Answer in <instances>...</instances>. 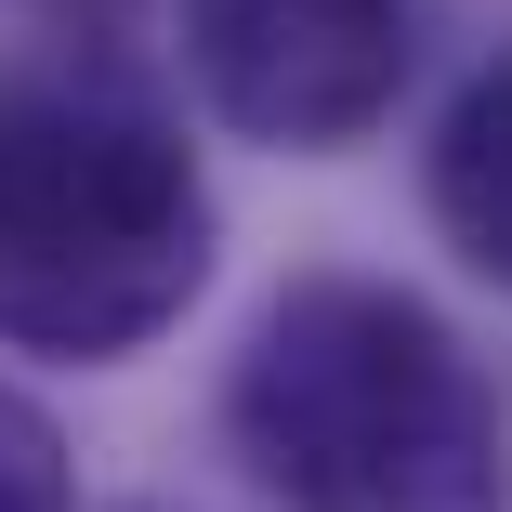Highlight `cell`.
<instances>
[{
    "mask_svg": "<svg viewBox=\"0 0 512 512\" xmlns=\"http://www.w3.org/2000/svg\"><path fill=\"white\" fill-rule=\"evenodd\" d=\"M224 434L276 512H499L512 421L473 342L394 276H302L224 381Z\"/></svg>",
    "mask_w": 512,
    "mask_h": 512,
    "instance_id": "cell-1",
    "label": "cell"
},
{
    "mask_svg": "<svg viewBox=\"0 0 512 512\" xmlns=\"http://www.w3.org/2000/svg\"><path fill=\"white\" fill-rule=\"evenodd\" d=\"M211 289V184L184 119L119 66H0V342L145 355Z\"/></svg>",
    "mask_w": 512,
    "mask_h": 512,
    "instance_id": "cell-2",
    "label": "cell"
},
{
    "mask_svg": "<svg viewBox=\"0 0 512 512\" xmlns=\"http://www.w3.org/2000/svg\"><path fill=\"white\" fill-rule=\"evenodd\" d=\"M184 66L224 132L342 158L421 66V0H184Z\"/></svg>",
    "mask_w": 512,
    "mask_h": 512,
    "instance_id": "cell-3",
    "label": "cell"
},
{
    "mask_svg": "<svg viewBox=\"0 0 512 512\" xmlns=\"http://www.w3.org/2000/svg\"><path fill=\"white\" fill-rule=\"evenodd\" d=\"M434 224H447V250L473 276L512 289V53L460 92L447 132H434Z\"/></svg>",
    "mask_w": 512,
    "mask_h": 512,
    "instance_id": "cell-4",
    "label": "cell"
},
{
    "mask_svg": "<svg viewBox=\"0 0 512 512\" xmlns=\"http://www.w3.org/2000/svg\"><path fill=\"white\" fill-rule=\"evenodd\" d=\"M0 512H79V473H66L53 407H27L14 381H0Z\"/></svg>",
    "mask_w": 512,
    "mask_h": 512,
    "instance_id": "cell-5",
    "label": "cell"
}]
</instances>
